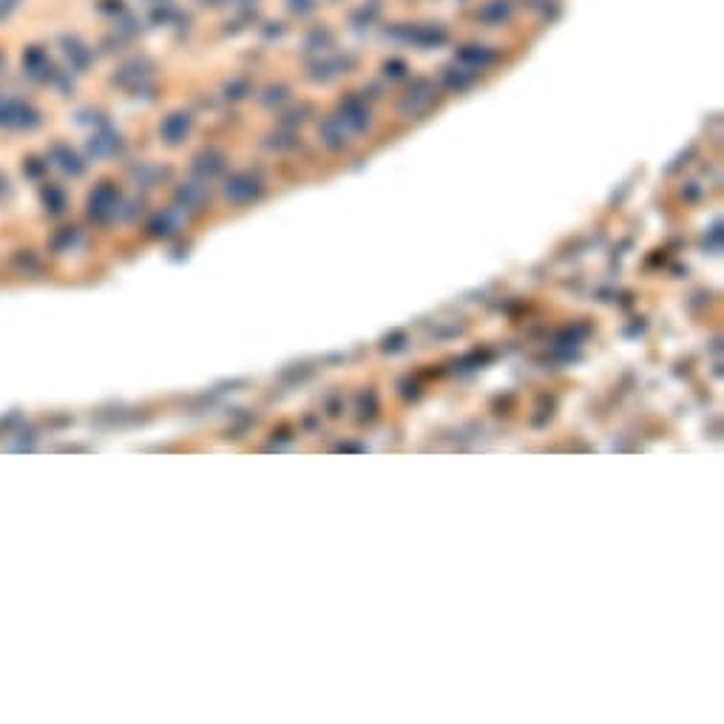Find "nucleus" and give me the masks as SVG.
<instances>
[{
  "mask_svg": "<svg viewBox=\"0 0 724 724\" xmlns=\"http://www.w3.org/2000/svg\"><path fill=\"white\" fill-rule=\"evenodd\" d=\"M20 0H0V20H6L15 9H18Z\"/></svg>",
  "mask_w": 724,
  "mask_h": 724,
  "instance_id": "f257e3e1",
  "label": "nucleus"
}]
</instances>
